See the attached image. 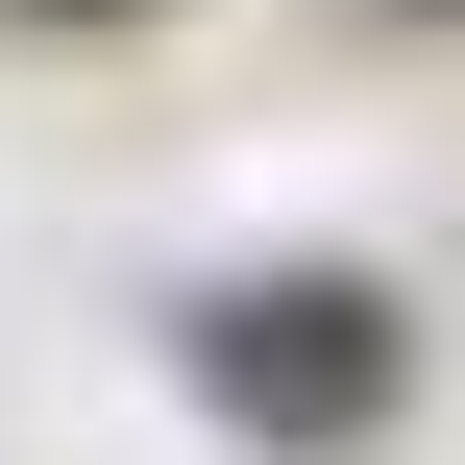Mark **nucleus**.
<instances>
[{"label": "nucleus", "mask_w": 465, "mask_h": 465, "mask_svg": "<svg viewBox=\"0 0 465 465\" xmlns=\"http://www.w3.org/2000/svg\"><path fill=\"white\" fill-rule=\"evenodd\" d=\"M172 368H196L221 441L343 465V441H392V392H417V294H392V270H221V294L172 319Z\"/></svg>", "instance_id": "f257e3e1"}, {"label": "nucleus", "mask_w": 465, "mask_h": 465, "mask_svg": "<svg viewBox=\"0 0 465 465\" xmlns=\"http://www.w3.org/2000/svg\"><path fill=\"white\" fill-rule=\"evenodd\" d=\"M0 25H147V0H0Z\"/></svg>", "instance_id": "f03ea898"}, {"label": "nucleus", "mask_w": 465, "mask_h": 465, "mask_svg": "<svg viewBox=\"0 0 465 465\" xmlns=\"http://www.w3.org/2000/svg\"><path fill=\"white\" fill-rule=\"evenodd\" d=\"M417 25H465V0H417Z\"/></svg>", "instance_id": "7ed1b4c3"}]
</instances>
